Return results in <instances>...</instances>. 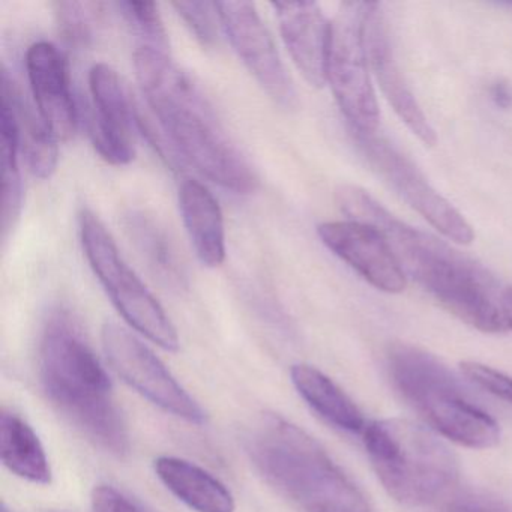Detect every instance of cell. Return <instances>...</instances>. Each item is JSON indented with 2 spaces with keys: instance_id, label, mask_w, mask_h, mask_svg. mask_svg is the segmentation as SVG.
Listing matches in <instances>:
<instances>
[{
  "instance_id": "1",
  "label": "cell",
  "mask_w": 512,
  "mask_h": 512,
  "mask_svg": "<svg viewBox=\"0 0 512 512\" xmlns=\"http://www.w3.org/2000/svg\"><path fill=\"white\" fill-rule=\"evenodd\" d=\"M335 197L350 220L371 224L385 235L404 274L415 278L449 313L485 334L508 331L500 302L494 298L496 281L481 265L398 220L356 185H341Z\"/></svg>"
},
{
  "instance_id": "2",
  "label": "cell",
  "mask_w": 512,
  "mask_h": 512,
  "mask_svg": "<svg viewBox=\"0 0 512 512\" xmlns=\"http://www.w3.org/2000/svg\"><path fill=\"white\" fill-rule=\"evenodd\" d=\"M134 68L173 151L214 184L236 194L254 193L259 179L253 167L227 136L208 98L169 53L137 46Z\"/></svg>"
},
{
  "instance_id": "3",
  "label": "cell",
  "mask_w": 512,
  "mask_h": 512,
  "mask_svg": "<svg viewBox=\"0 0 512 512\" xmlns=\"http://www.w3.org/2000/svg\"><path fill=\"white\" fill-rule=\"evenodd\" d=\"M40 377L53 406L89 440L118 457L127 454L130 434L109 374L67 311H55L44 326Z\"/></svg>"
},
{
  "instance_id": "4",
  "label": "cell",
  "mask_w": 512,
  "mask_h": 512,
  "mask_svg": "<svg viewBox=\"0 0 512 512\" xmlns=\"http://www.w3.org/2000/svg\"><path fill=\"white\" fill-rule=\"evenodd\" d=\"M245 449L266 481L302 512H374L326 449L281 416L257 419Z\"/></svg>"
},
{
  "instance_id": "5",
  "label": "cell",
  "mask_w": 512,
  "mask_h": 512,
  "mask_svg": "<svg viewBox=\"0 0 512 512\" xmlns=\"http://www.w3.org/2000/svg\"><path fill=\"white\" fill-rule=\"evenodd\" d=\"M362 437L380 484L403 505H430L458 481L457 455L430 428L409 419H379L368 422Z\"/></svg>"
},
{
  "instance_id": "6",
  "label": "cell",
  "mask_w": 512,
  "mask_h": 512,
  "mask_svg": "<svg viewBox=\"0 0 512 512\" xmlns=\"http://www.w3.org/2000/svg\"><path fill=\"white\" fill-rule=\"evenodd\" d=\"M388 370L401 397L434 433L470 449L494 448L499 443V424L467 398L436 356L412 344H392Z\"/></svg>"
},
{
  "instance_id": "7",
  "label": "cell",
  "mask_w": 512,
  "mask_h": 512,
  "mask_svg": "<svg viewBox=\"0 0 512 512\" xmlns=\"http://www.w3.org/2000/svg\"><path fill=\"white\" fill-rule=\"evenodd\" d=\"M83 251L101 286L125 322L167 352H178L179 335L160 302L119 253L103 221L85 208L80 212Z\"/></svg>"
},
{
  "instance_id": "8",
  "label": "cell",
  "mask_w": 512,
  "mask_h": 512,
  "mask_svg": "<svg viewBox=\"0 0 512 512\" xmlns=\"http://www.w3.org/2000/svg\"><path fill=\"white\" fill-rule=\"evenodd\" d=\"M367 5L364 2L341 4L332 22L328 83L352 130L374 134L380 115L365 47Z\"/></svg>"
},
{
  "instance_id": "9",
  "label": "cell",
  "mask_w": 512,
  "mask_h": 512,
  "mask_svg": "<svg viewBox=\"0 0 512 512\" xmlns=\"http://www.w3.org/2000/svg\"><path fill=\"white\" fill-rule=\"evenodd\" d=\"M104 353L115 373L142 397L173 416L203 424L205 412L185 391L169 368L136 335L115 322H106L101 331Z\"/></svg>"
},
{
  "instance_id": "10",
  "label": "cell",
  "mask_w": 512,
  "mask_h": 512,
  "mask_svg": "<svg viewBox=\"0 0 512 512\" xmlns=\"http://www.w3.org/2000/svg\"><path fill=\"white\" fill-rule=\"evenodd\" d=\"M353 136L370 166L406 200L410 208L451 241L472 244L475 239L472 226L445 197L431 187L421 170L406 155L383 137L356 131H353Z\"/></svg>"
},
{
  "instance_id": "11",
  "label": "cell",
  "mask_w": 512,
  "mask_h": 512,
  "mask_svg": "<svg viewBox=\"0 0 512 512\" xmlns=\"http://www.w3.org/2000/svg\"><path fill=\"white\" fill-rule=\"evenodd\" d=\"M215 4L221 28L229 37L242 64L275 104L286 110L295 109L298 106L295 86L281 61L271 32L254 4L245 0H226Z\"/></svg>"
},
{
  "instance_id": "12",
  "label": "cell",
  "mask_w": 512,
  "mask_h": 512,
  "mask_svg": "<svg viewBox=\"0 0 512 512\" xmlns=\"http://www.w3.org/2000/svg\"><path fill=\"white\" fill-rule=\"evenodd\" d=\"M91 115L89 136L98 154L113 166H127L136 157L134 125L137 107L119 74L110 65L97 64L89 73Z\"/></svg>"
},
{
  "instance_id": "13",
  "label": "cell",
  "mask_w": 512,
  "mask_h": 512,
  "mask_svg": "<svg viewBox=\"0 0 512 512\" xmlns=\"http://www.w3.org/2000/svg\"><path fill=\"white\" fill-rule=\"evenodd\" d=\"M323 244L355 269L365 281L385 293H401L407 286L397 256L388 239L371 224L331 221L317 227Z\"/></svg>"
},
{
  "instance_id": "14",
  "label": "cell",
  "mask_w": 512,
  "mask_h": 512,
  "mask_svg": "<svg viewBox=\"0 0 512 512\" xmlns=\"http://www.w3.org/2000/svg\"><path fill=\"white\" fill-rule=\"evenodd\" d=\"M365 47H367L370 70L376 76L386 100L391 104L398 118L425 146L436 145V133L428 122L427 116L422 112L398 64L391 35H389L388 22L379 4L367 5Z\"/></svg>"
},
{
  "instance_id": "15",
  "label": "cell",
  "mask_w": 512,
  "mask_h": 512,
  "mask_svg": "<svg viewBox=\"0 0 512 512\" xmlns=\"http://www.w3.org/2000/svg\"><path fill=\"white\" fill-rule=\"evenodd\" d=\"M26 71L35 106L47 127L58 140L73 139L79 113L65 56L47 41L32 44L26 53Z\"/></svg>"
},
{
  "instance_id": "16",
  "label": "cell",
  "mask_w": 512,
  "mask_h": 512,
  "mask_svg": "<svg viewBox=\"0 0 512 512\" xmlns=\"http://www.w3.org/2000/svg\"><path fill=\"white\" fill-rule=\"evenodd\" d=\"M281 37L299 73L314 88L328 83L332 22L316 2H274Z\"/></svg>"
},
{
  "instance_id": "17",
  "label": "cell",
  "mask_w": 512,
  "mask_h": 512,
  "mask_svg": "<svg viewBox=\"0 0 512 512\" xmlns=\"http://www.w3.org/2000/svg\"><path fill=\"white\" fill-rule=\"evenodd\" d=\"M179 209L200 262L208 268L220 266L226 259V232L218 200L199 181L185 179L179 188Z\"/></svg>"
},
{
  "instance_id": "18",
  "label": "cell",
  "mask_w": 512,
  "mask_h": 512,
  "mask_svg": "<svg viewBox=\"0 0 512 512\" xmlns=\"http://www.w3.org/2000/svg\"><path fill=\"white\" fill-rule=\"evenodd\" d=\"M2 103L7 104L16 119L20 152L32 175L40 179L52 178L58 167V142L43 116L20 91L8 71L2 70Z\"/></svg>"
},
{
  "instance_id": "19",
  "label": "cell",
  "mask_w": 512,
  "mask_h": 512,
  "mask_svg": "<svg viewBox=\"0 0 512 512\" xmlns=\"http://www.w3.org/2000/svg\"><path fill=\"white\" fill-rule=\"evenodd\" d=\"M164 487L196 512H235L232 491L212 473L184 458L161 455L154 463Z\"/></svg>"
},
{
  "instance_id": "20",
  "label": "cell",
  "mask_w": 512,
  "mask_h": 512,
  "mask_svg": "<svg viewBox=\"0 0 512 512\" xmlns=\"http://www.w3.org/2000/svg\"><path fill=\"white\" fill-rule=\"evenodd\" d=\"M124 227L131 244L139 251L155 278L173 292L187 290V269L164 227L143 211L125 214Z\"/></svg>"
},
{
  "instance_id": "21",
  "label": "cell",
  "mask_w": 512,
  "mask_h": 512,
  "mask_svg": "<svg viewBox=\"0 0 512 512\" xmlns=\"http://www.w3.org/2000/svg\"><path fill=\"white\" fill-rule=\"evenodd\" d=\"M290 377L299 395L328 424L347 433H364V415L331 377L308 364L293 365Z\"/></svg>"
},
{
  "instance_id": "22",
  "label": "cell",
  "mask_w": 512,
  "mask_h": 512,
  "mask_svg": "<svg viewBox=\"0 0 512 512\" xmlns=\"http://www.w3.org/2000/svg\"><path fill=\"white\" fill-rule=\"evenodd\" d=\"M0 455L14 475L34 484L52 482V469L40 437L22 416L7 410L0 416Z\"/></svg>"
},
{
  "instance_id": "23",
  "label": "cell",
  "mask_w": 512,
  "mask_h": 512,
  "mask_svg": "<svg viewBox=\"0 0 512 512\" xmlns=\"http://www.w3.org/2000/svg\"><path fill=\"white\" fill-rule=\"evenodd\" d=\"M20 143L16 119L7 104L0 112V172H2V238L13 232L23 208V182L19 166Z\"/></svg>"
},
{
  "instance_id": "24",
  "label": "cell",
  "mask_w": 512,
  "mask_h": 512,
  "mask_svg": "<svg viewBox=\"0 0 512 512\" xmlns=\"http://www.w3.org/2000/svg\"><path fill=\"white\" fill-rule=\"evenodd\" d=\"M116 7L139 38V46L169 53V37L157 5L152 2H119Z\"/></svg>"
},
{
  "instance_id": "25",
  "label": "cell",
  "mask_w": 512,
  "mask_h": 512,
  "mask_svg": "<svg viewBox=\"0 0 512 512\" xmlns=\"http://www.w3.org/2000/svg\"><path fill=\"white\" fill-rule=\"evenodd\" d=\"M56 22L59 34L70 46L85 49L92 43V8L95 4H82V2H56Z\"/></svg>"
},
{
  "instance_id": "26",
  "label": "cell",
  "mask_w": 512,
  "mask_h": 512,
  "mask_svg": "<svg viewBox=\"0 0 512 512\" xmlns=\"http://www.w3.org/2000/svg\"><path fill=\"white\" fill-rule=\"evenodd\" d=\"M173 8L203 47L217 46L221 20L215 2H173Z\"/></svg>"
},
{
  "instance_id": "27",
  "label": "cell",
  "mask_w": 512,
  "mask_h": 512,
  "mask_svg": "<svg viewBox=\"0 0 512 512\" xmlns=\"http://www.w3.org/2000/svg\"><path fill=\"white\" fill-rule=\"evenodd\" d=\"M461 373L476 388L512 404V377L481 362L464 361Z\"/></svg>"
},
{
  "instance_id": "28",
  "label": "cell",
  "mask_w": 512,
  "mask_h": 512,
  "mask_svg": "<svg viewBox=\"0 0 512 512\" xmlns=\"http://www.w3.org/2000/svg\"><path fill=\"white\" fill-rule=\"evenodd\" d=\"M92 512H145L130 497L112 485H97L92 491Z\"/></svg>"
},
{
  "instance_id": "29",
  "label": "cell",
  "mask_w": 512,
  "mask_h": 512,
  "mask_svg": "<svg viewBox=\"0 0 512 512\" xmlns=\"http://www.w3.org/2000/svg\"><path fill=\"white\" fill-rule=\"evenodd\" d=\"M448 512H512L506 506L482 494H463L452 500Z\"/></svg>"
},
{
  "instance_id": "30",
  "label": "cell",
  "mask_w": 512,
  "mask_h": 512,
  "mask_svg": "<svg viewBox=\"0 0 512 512\" xmlns=\"http://www.w3.org/2000/svg\"><path fill=\"white\" fill-rule=\"evenodd\" d=\"M491 100L500 109H509L512 106V92L503 82H496L490 89Z\"/></svg>"
},
{
  "instance_id": "31",
  "label": "cell",
  "mask_w": 512,
  "mask_h": 512,
  "mask_svg": "<svg viewBox=\"0 0 512 512\" xmlns=\"http://www.w3.org/2000/svg\"><path fill=\"white\" fill-rule=\"evenodd\" d=\"M499 302L503 316H505L506 322H508L509 329H512V286L502 290Z\"/></svg>"
},
{
  "instance_id": "32",
  "label": "cell",
  "mask_w": 512,
  "mask_h": 512,
  "mask_svg": "<svg viewBox=\"0 0 512 512\" xmlns=\"http://www.w3.org/2000/svg\"><path fill=\"white\" fill-rule=\"evenodd\" d=\"M0 512H10V509H8L7 505H5V503H4V505H2V511H0Z\"/></svg>"
}]
</instances>
